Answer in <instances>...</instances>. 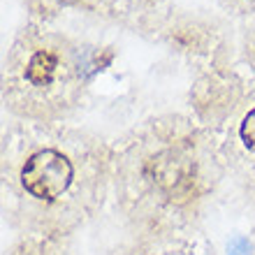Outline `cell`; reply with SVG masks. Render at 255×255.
<instances>
[{
  "instance_id": "obj_1",
  "label": "cell",
  "mask_w": 255,
  "mask_h": 255,
  "mask_svg": "<svg viewBox=\"0 0 255 255\" xmlns=\"http://www.w3.org/2000/svg\"><path fill=\"white\" fill-rule=\"evenodd\" d=\"M72 176L74 169L67 155L54 148H44L26 160L21 169V186L26 188L28 195H33L37 200L54 202L70 188Z\"/></svg>"
},
{
  "instance_id": "obj_3",
  "label": "cell",
  "mask_w": 255,
  "mask_h": 255,
  "mask_svg": "<svg viewBox=\"0 0 255 255\" xmlns=\"http://www.w3.org/2000/svg\"><path fill=\"white\" fill-rule=\"evenodd\" d=\"M239 134H242L244 146H246L249 151H253V153H255V109H251L249 114L244 116V121H242V130H239Z\"/></svg>"
},
{
  "instance_id": "obj_4",
  "label": "cell",
  "mask_w": 255,
  "mask_h": 255,
  "mask_svg": "<svg viewBox=\"0 0 255 255\" xmlns=\"http://www.w3.org/2000/svg\"><path fill=\"white\" fill-rule=\"evenodd\" d=\"M228 255H251V244L244 237H235L228 244Z\"/></svg>"
},
{
  "instance_id": "obj_2",
  "label": "cell",
  "mask_w": 255,
  "mask_h": 255,
  "mask_svg": "<svg viewBox=\"0 0 255 255\" xmlns=\"http://www.w3.org/2000/svg\"><path fill=\"white\" fill-rule=\"evenodd\" d=\"M56 65H58V61H56L54 54H49V51H35L33 58L26 65V79L33 86H49L54 81Z\"/></svg>"
}]
</instances>
